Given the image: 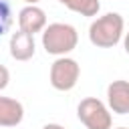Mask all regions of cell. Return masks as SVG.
I'll return each instance as SVG.
<instances>
[{"label":"cell","instance_id":"cell-1","mask_svg":"<svg viewBox=\"0 0 129 129\" xmlns=\"http://www.w3.org/2000/svg\"><path fill=\"white\" fill-rule=\"evenodd\" d=\"M125 20L119 12H107L95 18L89 26V40L97 48H113L123 38Z\"/></svg>","mask_w":129,"mask_h":129},{"label":"cell","instance_id":"cell-2","mask_svg":"<svg viewBox=\"0 0 129 129\" xmlns=\"http://www.w3.org/2000/svg\"><path fill=\"white\" fill-rule=\"evenodd\" d=\"M79 44V32L73 24L52 22L42 30V48L52 56H67Z\"/></svg>","mask_w":129,"mask_h":129},{"label":"cell","instance_id":"cell-3","mask_svg":"<svg viewBox=\"0 0 129 129\" xmlns=\"http://www.w3.org/2000/svg\"><path fill=\"white\" fill-rule=\"evenodd\" d=\"M77 117L87 129H111V109L97 97H85L77 105Z\"/></svg>","mask_w":129,"mask_h":129},{"label":"cell","instance_id":"cell-4","mask_svg":"<svg viewBox=\"0 0 129 129\" xmlns=\"http://www.w3.org/2000/svg\"><path fill=\"white\" fill-rule=\"evenodd\" d=\"M50 85L56 91H71L77 87L81 77V64L71 56H56L50 64Z\"/></svg>","mask_w":129,"mask_h":129},{"label":"cell","instance_id":"cell-5","mask_svg":"<svg viewBox=\"0 0 129 129\" xmlns=\"http://www.w3.org/2000/svg\"><path fill=\"white\" fill-rule=\"evenodd\" d=\"M107 107L115 115L129 113V81L117 79L107 87Z\"/></svg>","mask_w":129,"mask_h":129},{"label":"cell","instance_id":"cell-6","mask_svg":"<svg viewBox=\"0 0 129 129\" xmlns=\"http://www.w3.org/2000/svg\"><path fill=\"white\" fill-rule=\"evenodd\" d=\"M18 26L24 32L36 34L46 28V12L36 4H26L18 12Z\"/></svg>","mask_w":129,"mask_h":129},{"label":"cell","instance_id":"cell-7","mask_svg":"<svg viewBox=\"0 0 129 129\" xmlns=\"http://www.w3.org/2000/svg\"><path fill=\"white\" fill-rule=\"evenodd\" d=\"M34 50H36V42H34V34L30 32H24V30H18L10 36V56L14 60H30L34 56Z\"/></svg>","mask_w":129,"mask_h":129},{"label":"cell","instance_id":"cell-8","mask_svg":"<svg viewBox=\"0 0 129 129\" xmlns=\"http://www.w3.org/2000/svg\"><path fill=\"white\" fill-rule=\"evenodd\" d=\"M24 119V107L12 97H0V127H16Z\"/></svg>","mask_w":129,"mask_h":129},{"label":"cell","instance_id":"cell-9","mask_svg":"<svg viewBox=\"0 0 129 129\" xmlns=\"http://www.w3.org/2000/svg\"><path fill=\"white\" fill-rule=\"evenodd\" d=\"M58 2L71 12H77L81 16H97V12L101 10L99 0H58Z\"/></svg>","mask_w":129,"mask_h":129},{"label":"cell","instance_id":"cell-10","mask_svg":"<svg viewBox=\"0 0 129 129\" xmlns=\"http://www.w3.org/2000/svg\"><path fill=\"white\" fill-rule=\"evenodd\" d=\"M12 26V6L8 0H0V36L6 34Z\"/></svg>","mask_w":129,"mask_h":129},{"label":"cell","instance_id":"cell-11","mask_svg":"<svg viewBox=\"0 0 129 129\" xmlns=\"http://www.w3.org/2000/svg\"><path fill=\"white\" fill-rule=\"evenodd\" d=\"M8 83H10V73L4 64H0V91H4L8 87Z\"/></svg>","mask_w":129,"mask_h":129},{"label":"cell","instance_id":"cell-12","mask_svg":"<svg viewBox=\"0 0 129 129\" xmlns=\"http://www.w3.org/2000/svg\"><path fill=\"white\" fill-rule=\"evenodd\" d=\"M123 46H125V52L129 54V32H125V36H123Z\"/></svg>","mask_w":129,"mask_h":129},{"label":"cell","instance_id":"cell-13","mask_svg":"<svg viewBox=\"0 0 129 129\" xmlns=\"http://www.w3.org/2000/svg\"><path fill=\"white\" fill-rule=\"evenodd\" d=\"M42 129H64L62 125H58V123H46Z\"/></svg>","mask_w":129,"mask_h":129},{"label":"cell","instance_id":"cell-14","mask_svg":"<svg viewBox=\"0 0 129 129\" xmlns=\"http://www.w3.org/2000/svg\"><path fill=\"white\" fill-rule=\"evenodd\" d=\"M22 2H26V4H38L40 0H22Z\"/></svg>","mask_w":129,"mask_h":129},{"label":"cell","instance_id":"cell-15","mask_svg":"<svg viewBox=\"0 0 129 129\" xmlns=\"http://www.w3.org/2000/svg\"><path fill=\"white\" fill-rule=\"evenodd\" d=\"M115 129H127V127H115Z\"/></svg>","mask_w":129,"mask_h":129}]
</instances>
